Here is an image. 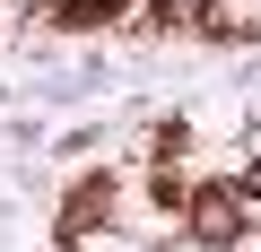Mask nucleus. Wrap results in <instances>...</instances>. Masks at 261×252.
Here are the masks:
<instances>
[{
  "mask_svg": "<svg viewBox=\"0 0 261 252\" xmlns=\"http://www.w3.org/2000/svg\"><path fill=\"white\" fill-rule=\"evenodd\" d=\"M192 226H200V235H209V243H226V235H235V226H244V209H235V200H226V191H200V200H192Z\"/></svg>",
  "mask_w": 261,
  "mask_h": 252,
  "instance_id": "f257e3e1",
  "label": "nucleus"
},
{
  "mask_svg": "<svg viewBox=\"0 0 261 252\" xmlns=\"http://www.w3.org/2000/svg\"><path fill=\"white\" fill-rule=\"evenodd\" d=\"M122 18V0H53V26H105Z\"/></svg>",
  "mask_w": 261,
  "mask_h": 252,
  "instance_id": "f03ea898",
  "label": "nucleus"
},
{
  "mask_svg": "<svg viewBox=\"0 0 261 252\" xmlns=\"http://www.w3.org/2000/svg\"><path fill=\"white\" fill-rule=\"evenodd\" d=\"M200 9H209V0H157V18H166V26H192Z\"/></svg>",
  "mask_w": 261,
  "mask_h": 252,
  "instance_id": "7ed1b4c3",
  "label": "nucleus"
},
{
  "mask_svg": "<svg viewBox=\"0 0 261 252\" xmlns=\"http://www.w3.org/2000/svg\"><path fill=\"white\" fill-rule=\"evenodd\" d=\"M244 191H252V200H261V165H244Z\"/></svg>",
  "mask_w": 261,
  "mask_h": 252,
  "instance_id": "20e7f679",
  "label": "nucleus"
}]
</instances>
